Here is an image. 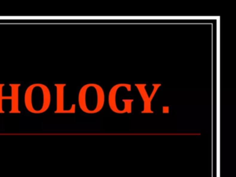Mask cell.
<instances>
[{
    "instance_id": "obj_1",
    "label": "cell",
    "mask_w": 236,
    "mask_h": 177,
    "mask_svg": "<svg viewBox=\"0 0 236 177\" xmlns=\"http://www.w3.org/2000/svg\"><path fill=\"white\" fill-rule=\"evenodd\" d=\"M51 100V92L45 84L36 83L26 89L24 104L30 113L38 114L47 111L50 107Z\"/></svg>"
},
{
    "instance_id": "obj_2",
    "label": "cell",
    "mask_w": 236,
    "mask_h": 177,
    "mask_svg": "<svg viewBox=\"0 0 236 177\" xmlns=\"http://www.w3.org/2000/svg\"><path fill=\"white\" fill-rule=\"evenodd\" d=\"M105 104V93L97 84L89 83L82 86L78 93V104L81 110L87 113L99 112Z\"/></svg>"
},
{
    "instance_id": "obj_3",
    "label": "cell",
    "mask_w": 236,
    "mask_h": 177,
    "mask_svg": "<svg viewBox=\"0 0 236 177\" xmlns=\"http://www.w3.org/2000/svg\"><path fill=\"white\" fill-rule=\"evenodd\" d=\"M5 84H0V113H4L5 111L3 108L4 100H11V109L9 111L10 113H20L19 109V88L20 87V84H9L11 88V96H4L2 95L3 88Z\"/></svg>"
},
{
    "instance_id": "obj_4",
    "label": "cell",
    "mask_w": 236,
    "mask_h": 177,
    "mask_svg": "<svg viewBox=\"0 0 236 177\" xmlns=\"http://www.w3.org/2000/svg\"><path fill=\"white\" fill-rule=\"evenodd\" d=\"M56 87V113H69L65 108V87L66 84H55Z\"/></svg>"
},
{
    "instance_id": "obj_5",
    "label": "cell",
    "mask_w": 236,
    "mask_h": 177,
    "mask_svg": "<svg viewBox=\"0 0 236 177\" xmlns=\"http://www.w3.org/2000/svg\"><path fill=\"white\" fill-rule=\"evenodd\" d=\"M135 86L137 87L143 100L144 107L142 113H152L151 110V100L150 99V96L148 95L145 87L146 84H136Z\"/></svg>"
}]
</instances>
